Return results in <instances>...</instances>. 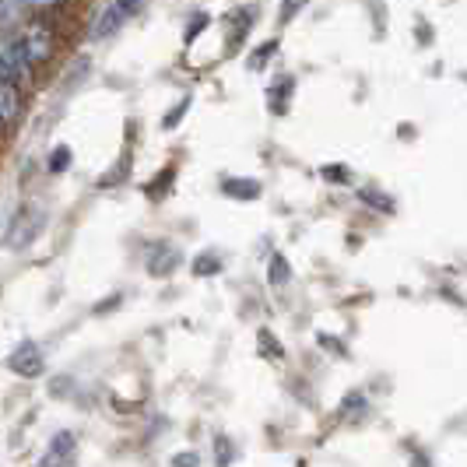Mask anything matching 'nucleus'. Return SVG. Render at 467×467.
Returning <instances> with one entry per match:
<instances>
[{"label": "nucleus", "mask_w": 467, "mask_h": 467, "mask_svg": "<svg viewBox=\"0 0 467 467\" xmlns=\"http://www.w3.org/2000/svg\"><path fill=\"white\" fill-rule=\"evenodd\" d=\"M11 36H15V43L22 49V57L36 70L47 67L49 60H53V53H57V32H53L47 15H28V18H22V22L11 28Z\"/></svg>", "instance_id": "f257e3e1"}, {"label": "nucleus", "mask_w": 467, "mask_h": 467, "mask_svg": "<svg viewBox=\"0 0 467 467\" xmlns=\"http://www.w3.org/2000/svg\"><path fill=\"white\" fill-rule=\"evenodd\" d=\"M43 229H47V211L39 208V204H22L11 214L7 229H4V250L18 254L25 246H32L43 235Z\"/></svg>", "instance_id": "f03ea898"}, {"label": "nucleus", "mask_w": 467, "mask_h": 467, "mask_svg": "<svg viewBox=\"0 0 467 467\" xmlns=\"http://www.w3.org/2000/svg\"><path fill=\"white\" fill-rule=\"evenodd\" d=\"M144 4H148V0H109V4L102 7V15L95 18L92 39H95V43H102V39H113V36H117L119 28L130 22V18H138Z\"/></svg>", "instance_id": "7ed1b4c3"}, {"label": "nucleus", "mask_w": 467, "mask_h": 467, "mask_svg": "<svg viewBox=\"0 0 467 467\" xmlns=\"http://www.w3.org/2000/svg\"><path fill=\"white\" fill-rule=\"evenodd\" d=\"M0 74H4V78H11L22 92L36 81V67L25 60L18 43H15V36H11V32H4V28H0Z\"/></svg>", "instance_id": "20e7f679"}, {"label": "nucleus", "mask_w": 467, "mask_h": 467, "mask_svg": "<svg viewBox=\"0 0 467 467\" xmlns=\"http://www.w3.org/2000/svg\"><path fill=\"white\" fill-rule=\"evenodd\" d=\"M7 369L15 376H25V379H36V376L47 373V355L39 351V345L25 341V345H18L7 355Z\"/></svg>", "instance_id": "39448f33"}, {"label": "nucleus", "mask_w": 467, "mask_h": 467, "mask_svg": "<svg viewBox=\"0 0 467 467\" xmlns=\"http://www.w3.org/2000/svg\"><path fill=\"white\" fill-rule=\"evenodd\" d=\"M78 457V440L74 432H57L53 443L47 446V453L39 457V467H70Z\"/></svg>", "instance_id": "423d86ee"}, {"label": "nucleus", "mask_w": 467, "mask_h": 467, "mask_svg": "<svg viewBox=\"0 0 467 467\" xmlns=\"http://www.w3.org/2000/svg\"><path fill=\"white\" fill-rule=\"evenodd\" d=\"M267 109L275 113V117H285L288 113V106H292V99H296V78L292 74H278L271 85H267Z\"/></svg>", "instance_id": "0eeeda50"}, {"label": "nucleus", "mask_w": 467, "mask_h": 467, "mask_svg": "<svg viewBox=\"0 0 467 467\" xmlns=\"http://www.w3.org/2000/svg\"><path fill=\"white\" fill-rule=\"evenodd\" d=\"M22 88L11 81V78H4L0 74V123L4 127H11V123H18V117H22Z\"/></svg>", "instance_id": "6e6552de"}, {"label": "nucleus", "mask_w": 467, "mask_h": 467, "mask_svg": "<svg viewBox=\"0 0 467 467\" xmlns=\"http://www.w3.org/2000/svg\"><path fill=\"white\" fill-rule=\"evenodd\" d=\"M180 264H183V254H180L176 246H169V243H159V246L151 250V257H148V275H151V278H169Z\"/></svg>", "instance_id": "1a4fd4ad"}, {"label": "nucleus", "mask_w": 467, "mask_h": 467, "mask_svg": "<svg viewBox=\"0 0 467 467\" xmlns=\"http://www.w3.org/2000/svg\"><path fill=\"white\" fill-rule=\"evenodd\" d=\"M229 53H235V49L246 43V36H250V28H254V22H257V15H254V7H239V11H233L229 15Z\"/></svg>", "instance_id": "9d476101"}, {"label": "nucleus", "mask_w": 467, "mask_h": 467, "mask_svg": "<svg viewBox=\"0 0 467 467\" xmlns=\"http://www.w3.org/2000/svg\"><path fill=\"white\" fill-rule=\"evenodd\" d=\"M222 193L233 197V201H257L260 197V183L257 180H222Z\"/></svg>", "instance_id": "9b49d317"}, {"label": "nucleus", "mask_w": 467, "mask_h": 467, "mask_svg": "<svg viewBox=\"0 0 467 467\" xmlns=\"http://www.w3.org/2000/svg\"><path fill=\"white\" fill-rule=\"evenodd\" d=\"M22 18H28V7L22 0H0V28L4 32H11Z\"/></svg>", "instance_id": "f8f14e48"}, {"label": "nucleus", "mask_w": 467, "mask_h": 467, "mask_svg": "<svg viewBox=\"0 0 467 467\" xmlns=\"http://www.w3.org/2000/svg\"><path fill=\"white\" fill-rule=\"evenodd\" d=\"M172 183H176V169H172V165H165L162 172H159V176H155V180H151V183L144 187V193H148V201H162L165 193L172 190Z\"/></svg>", "instance_id": "ddd939ff"}, {"label": "nucleus", "mask_w": 467, "mask_h": 467, "mask_svg": "<svg viewBox=\"0 0 467 467\" xmlns=\"http://www.w3.org/2000/svg\"><path fill=\"white\" fill-rule=\"evenodd\" d=\"M278 39H267V43H260L257 49H254V53H250V60H246V67L250 70H264L267 67V64H271V60H275V53H278Z\"/></svg>", "instance_id": "4468645a"}, {"label": "nucleus", "mask_w": 467, "mask_h": 467, "mask_svg": "<svg viewBox=\"0 0 467 467\" xmlns=\"http://www.w3.org/2000/svg\"><path fill=\"white\" fill-rule=\"evenodd\" d=\"M267 281H271L275 288H285V285L292 281V267H288V260L281 257V254H275V257H271V267H267Z\"/></svg>", "instance_id": "2eb2a0df"}, {"label": "nucleus", "mask_w": 467, "mask_h": 467, "mask_svg": "<svg viewBox=\"0 0 467 467\" xmlns=\"http://www.w3.org/2000/svg\"><path fill=\"white\" fill-rule=\"evenodd\" d=\"M222 271V257L218 254H201V257H193V275L197 278H211V275H218Z\"/></svg>", "instance_id": "dca6fc26"}, {"label": "nucleus", "mask_w": 467, "mask_h": 467, "mask_svg": "<svg viewBox=\"0 0 467 467\" xmlns=\"http://www.w3.org/2000/svg\"><path fill=\"white\" fill-rule=\"evenodd\" d=\"M47 169H49V172H53V176H60V172H67V169H70V148H67V144H57V148L49 151Z\"/></svg>", "instance_id": "f3484780"}, {"label": "nucleus", "mask_w": 467, "mask_h": 467, "mask_svg": "<svg viewBox=\"0 0 467 467\" xmlns=\"http://www.w3.org/2000/svg\"><path fill=\"white\" fill-rule=\"evenodd\" d=\"M257 345H260V351H264L267 358H275V362H281V358H285V348H281V341L271 334V330H260Z\"/></svg>", "instance_id": "a211bd4d"}, {"label": "nucleus", "mask_w": 467, "mask_h": 467, "mask_svg": "<svg viewBox=\"0 0 467 467\" xmlns=\"http://www.w3.org/2000/svg\"><path fill=\"white\" fill-rule=\"evenodd\" d=\"M211 25V15H204V11H197V15H190V25H187V36H183V47H193L197 43V36L204 32Z\"/></svg>", "instance_id": "6ab92c4d"}, {"label": "nucleus", "mask_w": 467, "mask_h": 467, "mask_svg": "<svg viewBox=\"0 0 467 467\" xmlns=\"http://www.w3.org/2000/svg\"><path fill=\"white\" fill-rule=\"evenodd\" d=\"M235 457V446L229 436H214V464L218 467H229Z\"/></svg>", "instance_id": "aec40b11"}, {"label": "nucleus", "mask_w": 467, "mask_h": 467, "mask_svg": "<svg viewBox=\"0 0 467 467\" xmlns=\"http://www.w3.org/2000/svg\"><path fill=\"white\" fill-rule=\"evenodd\" d=\"M22 4L28 7V15H47L49 18V15H57L67 0H22Z\"/></svg>", "instance_id": "412c9836"}, {"label": "nucleus", "mask_w": 467, "mask_h": 467, "mask_svg": "<svg viewBox=\"0 0 467 467\" xmlns=\"http://www.w3.org/2000/svg\"><path fill=\"white\" fill-rule=\"evenodd\" d=\"M187 109H190V95H183V99H180V102H176V106L165 113V119H162L165 130H176V127H180V119L187 117Z\"/></svg>", "instance_id": "4be33fe9"}, {"label": "nucleus", "mask_w": 467, "mask_h": 467, "mask_svg": "<svg viewBox=\"0 0 467 467\" xmlns=\"http://www.w3.org/2000/svg\"><path fill=\"white\" fill-rule=\"evenodd\" d=\"M362 411H366V398H362L358 390L341 400V419H358Z\"/></svg>", "instance_id": "5701e85b"}, {"label": "nucleus", "mask_w": 467, "mask_h": 467, "mask_svg": "<svg viewBox=\"0 0 467 467\" xmlns=\"http://www.w3.org/2000/svg\"><path fill=\"white\" fill-rule=\"evenodd\" d=\"M320 176H324L327 183H337V187L351 183V169H348V165H324V169H320Z\"/></svg>", "instance_id": "b1692460"}, {"label": "nucleus", "mask_w": 467, "mask_h": 467, "mask_svg": "<svg viewBox=\"0 0 467 467\" xmlns=\"http://www.w3.org/2000/svg\"><path fill=\"white\" fill-rule=\"evenodd\" d=\"M306 0H281V11H278V25H288L299 11H303Z\"/></svg>", "instance_id": "393cba45"}, {"label": "nucleus", "mask_w": 467, "mask_h": 467, "mask_svg": "<svg viewBox=\"0 0 467 467\" xmlns=\"http://www.w3.org/2000/svg\"><path fill=\"white\" fill-rule=\"evenodd\" d=\"M358 197H362L366 204H373V208L394 211V204H390V197H383V193H376V190H358Z\"/></svg>", "instance_id": "a878e982"}, {"label": "nucleus", "mask_w": 467, "mask_h": 467, "mask_svg": "<svg viewBox=\"0 0 467 467\" xmlns=\"http://www.w3.org/2000/svg\"><path fill=\"white\" fill-rule=\"evenodd\" d=\"M172 467H201V457L193 450H183V453H172Z\"/></svg>", "instance_id": "bb28decb"}, {"label": "nucleus", "mask_w": 467, "mask_h": 467, "mask_svg": "<svg viewBox=\"0 0 467 467\" xmlns=\"http://www.w3.org/2000/svg\"><path fill=\"white\" fill-rule=\"evenodd\" d=\"M49 394H53V398H64V394H70V376H57V379L49 383Z\"/></svg>", "instance_id": "cd10ccee"}, {"label": "nucleus", "mask_w": 467, "mask_h": 467, "mask_svg": "<svg viewBox=\"0 0 467 467\" xmlns=\"http://www.w3.org/2000/svg\"><path fill=\"white\" fill-rule=\"evenodd\" d=\"M317 341H320V348H334V351H337V355H345V345H341L337 337H330V334H320Z\"/></svg>", "instance_id": "c85d7f7f"}, {"label": "nucleus", "mask_w": 467, "mask_h": 467, "mask_svg": "<svg viewBox=\"0 0 467 467\" xmlns=\"http://www.w3.org/2000/svg\"><path fill=\"white\" fill-rule=\"evenodd\" d=\"M119 303H123V299H119V292H117V296H109V299H106V303H99V306H95V313H99V317H102V313H109V309H117Z\"/></svg>", "instance_id": "c756f323"}, {"label": "nucleus", "mask_w": 467, "mask_h": 467, "mask_svg": "<svg viewBox=\"0 0 467 467\" xmlns=\"http://www.w3.org/2000/svg\"><path fill=\"white\" fill-rule=\"evenodd\" d=\"M415 467H429V461H425V457H415Z\"/></svg>", "instance_id": "7c9ffc66"}, {"label": "nucleus", "mask_w": 467, "mask_h": 467, "mask_svg": "<svg viewBox=\"0 0 467 467\" xmlns=\"http://www.w3.org/2000/svg\"><path fill=\"white\" fill-rule=\"evenodd\" d=\"M0 127H4V123H0Z\"/></svg>", "instance_id": "2f4dec72"}]
</instances>
